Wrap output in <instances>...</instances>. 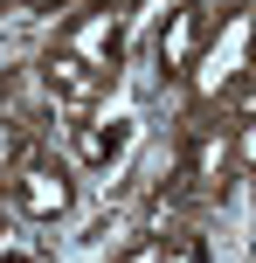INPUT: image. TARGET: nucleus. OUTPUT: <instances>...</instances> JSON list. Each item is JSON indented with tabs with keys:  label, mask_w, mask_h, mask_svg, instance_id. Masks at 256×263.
Segmentation results:
<instances>
[{
	"label": "nucleus",
	"mask_w": 256,
	"mask_h": 263,
	"mask_svg": "<svg viewBox=\"0 0 256 263\" xmlns=\"http://www.w3.org/2000/svg\"><path fill=\"white\" fill-rule=\"evenodd\" d=\"M235 173V153H229V132H194L187 139V173H180V194L187 201H215Z\"/></svg>",
	"instance_id": "2"
},
{
	"label": "nucleus",
	"mask_w": 256,
	"mask_h": 263,
	"mask_svg": "<svg viewBox=\"0 0 256 263\" xmlns=\"http://www.w3.org/2000/svg\"><path fill=\"white\" fill-rule=\"evenodd\" d=\"M160 250H166V236H139L132 250H125L118 263H160Z\"/></svg>",
	"instance_id": "9"
},
{
	"label": "nucleus",
	"mask_w": 256,
	"mask_h": 263,
	"mask_svg": "<svg viewBox=\"0 0 256 263\" xmlns=\"http://www.w3.org/2000/svg\"><path fill=\"white\" fill-rule=\"evenodd\" d=\"M249 42H256V35H249Z\"/></svg>",
	"instance_id": "13"
},
{
	"label": "nucleus",
	"mask_w": 256,
	"mask_h": 263,
	"mask_svg": "<svg viewBox=\"0 0 256 263\" xmlns=\"http://www.w3.org/2000/svg\"><path fill=\"white\" fill-rule=\"evenodd\" d=\"M201 7H187V0H173V14H166V35H160V69L166 77H187L194 55H201Z\"/></svg>",
	"instance_id": "4"
},
{
	"label": "nucleus",
	"mask_w": 256,
	"mask_h": 263,
	"mask_svg": "<svg viewBox=\"0 0 256 263\" xmlns=\"http://www.w3.org/2000/svg\"><path fill=\"white\" fill-rule=\"evenodd\" d=\"M249 7H256V0H249Z\"/></svg>",
	"instance_id": "12"
},
{
	"label": "nucleus",
	"mask_w": 256,
	"mask_h": 263,
	"mask_svg": "<svg viewBox=\"0 0 256 263\" xmlns=\"http://www.w3.org/2000/svg\"><path fill=\"white\" fill-rule=\"evenodd\" d=\"M28 159V125L21 118H0V173H14Z\"/></svg>",
	"instance_id": "6"
},
{
	"label": "nucleus",
	"mask_w": 256,
	"mask_h": 263,
	"mask_svg": "<svg viewBox=\"0 0 256 263\" xmlns=\"http://www.w3.org/2000/svg\"><path fill=\"white\" fill-rule=\"evenodd\" d=\"M0 263H35V256H0Z\"/></svg>",
	"instance_id": "10"
},
{
	"label": "nucleus",
	"mask_w": 256,
	"mask_h": 263,
	"mask_svg": "<svg viewBox=\"0 0 256 263\" xmlns=\"http://www.w3.org/2000/svg\"><path fill=\"white\" fill-rule=\"evenodd\" d=\"M42 83H49V97L69 111V118H83V111L97 104V90H104V77H97V69L83 63L69 42H55V49L42 55Z\"/></svg>",
	"instance_id": "1"
},
{
	"label": "nucleus",
	"mask_w": 256,
	"mask_h": 263,
	"mask_svg": "<svg viewBox=\"0 0 256 263\" xmlns=\"http://www.w3.org/2000/svg\"><path fill=\"white\" fill-rule=\"evenodd\" d=\"M28 7H49V0H28Z\"/></svg>",
	"instance_id": "11"
},
{
	"label": "nucleus",
	"mask_w": 256,
	"mask_h": 263,
	"mask_svg": "<svg viewBox=\"0 0 256 263\" xmlns=\"http://www.w3.org/2000/svg\"><path fill=\"white\" fill-rule=\"evenodd\" d=\"M63 42L97 69V77H111V69H118V21H111V14H97V7H90L83 21H69V35H63Z\"/></svg>",
	"instance_id": "5"
},
{
	"label": "nucleus",
	"mask_w": 256,
	"mask_h": 263,
	"mask_svg": "<svg viewBox=\"0 0 256 263\" xmlns=\"http://www.w3.org/2000/svg\"><path fill=\"white\" fill-rule=\"evenodd\" d=\"M229 153H235V173H256V118L229 125Z\"/></svg>",
	"instance_id": "7"
},
{
	"label": "nucleus",
	"mask_w": 256,
	"mask_h": 263,
	"mask_svg": "<svg viewBox=\"0 0 256 263\" xmlns=\"http://www.w3.org/2000/svg\"><path fill=\"white\" fill-rule=\"evenodd\" d=\"M160 263H208V250H201V236H173L160 250Z\"/></svg>",
	"instance_id": "8"
},
{
	"label": "nucleus",
	"mask_w": 256,
	"mask_h": 263,
	"mask_svg": "<svg viewBox=\"0 0 256 263\" xmlns=\"http://www.w3.org/2000/svg\"><path fill=\"white\" fill-rule=\"evenodd\" d=\"M14 208H21L28 222L63 215V208H69V166H55V159H28L21 180H14Z\"/></svg>",
	"instance_id": "3"
}]
</instances>
